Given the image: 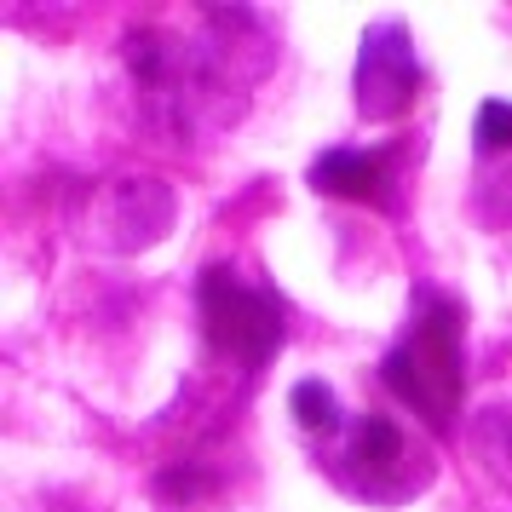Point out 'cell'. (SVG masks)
Listing matches in <instances>:
<instances>
[{
	"instance_id": "cell-7",
	"label": "cell",
	"mask_w": 512,
	"mask_h": 512,
	"mask_svg": "<svg viewBox=\"0 0 512 512\" xmlns=\"http://www.w3.org/2000/svg\"><path fill=\"white\" fill-rule=\"evenodd\" d=\"M127 70L139 75V87L173 98L179 75H185V64H179V41L162 35V29H133V35H127Z\"/></svg>"
},
{
	"instance_id": "cell-1",
	"label": "cell",
	"mask_w": 512,
	"mask_h": 512,
	"mask_svg": "<svg viewBox=\"0 0 512 512\" xmlns=\"http://www.w3.org/2000/svg\"><path fill=\"white\" fill-rule=\"evenodd\" d=\"M380 380L392 386L420 420H455L466 397V311L443 294H420V311L409 334L386 351Z\"/></svg>"
},
{
	"instance_id": "cell-6",
	"label": "cell",
	"mask_w": 512,
	"mask_h": 512,
	"mask_svg": "<svg viewBox=\"0 0 512 512\" xmlns=\"http://www.w3.org/2000/svg\"><path fill=\"white\" fill-rule=\"evenodd\" d=\"M403 455H409V443H403V426H397L392 415H363L357 426H351V438H346V466L351 472L386 478V472L403 466Z\"/></svg>"
},
{
	"instance_id": "cell-5",
	"label": "cell",
	"mask_w": 512,
	"mask_h": 512,
	"mask_svg": "<svg viewBox=\"0 0 512 512\" xmlns=\"http://www.w3.org/2000/svg\"><path fill=\"white\" fill-rule=\"evenodd\" d=\"M173 225V190L156 185V179H127V185L110 196V242L121 254H139L156 236H167Z\"/></svg>"
},
{
	"instance_id": "cell-9",
	"label": "cell",
	"mask_w": 512,
	"mask_h": 512,
	"mask_svg": "<svg viewBox=\"0 0 512 512\" xmlns=\"http://www.w3.org/2000/svg\"><path fill=\"white\" fill-rule=\"evenodd\" d=\"M472 144H478V150H512V98H484V104H478Z\"/></svg>"
},
{
	"instance_id": "cell-2",
	"label": "cell",
	"mask_w": 512,
	"mask_h": 512,
	"mask_svg": "<svg viewBox=\"0 0 512 512\" xmlns=\"http://www.w3.org/2000/svg\"><path fill=\"white\" fill-rule=\"evenodd\" d=\"M196 311H202L208 346L236 357L242 369H265L282 351V334H288L282 300L259 282H242L231 265H208L196 277Z\"/></svg>"
},
{
	"instance_id": "cell-3",
	"label": "cell",
	"mask_w": 512,
	"mask_h": 512,
	"mask_svg": "<svg viewBox=\"0 0 512 512\" xmlns=\"http://www.w3.org/2000/svg\"><path fill=\"white\" fill-rule=\"evenodd\" d=\"M420 58L409 41L403 18H380L363 29V47H357V75H351V98H357V116L363 121H392L403 116L420 98Z\"/></svg>"
},
{
	"instance_id": "cell-4",
	"label": "cell",
	"mask_w": 512,
	"mask_h": 512,
	"mask_svg": "<svg viewBox=\"0 0 512 512\" xmlns=\"http://www.w3.org/2000/svg\"><path fill=\"white\" fill-rule=\"evenodd\" d=\"M305 179H311V190H323V196H346V202L386 208V196H392V156L363 150V144H334V150H323L311 162Z\"/></svg>"
},
{
	"instance_id": "cell-8",
	"label": "cell",
	"mask_w": 512,
	"mask_h": 512,
	"mask_svg": "<svg viewBox=\"0 0 512 512\" xmlns=\"http://www.w3.org/2000/svg\"><path fill=\"white\" fill-rule=\"evenodd\" d=\"M288 409L300 420L305 432H340V397L328 392L323 380H294V392H288Z\"/></svg>"
},
{
	"instance_id": "cell-10",
	"label": "cell",
	"mask_w": 512,
	"mask_h": 512,
	"mask_svg": "<svg viewBox=\"0 0 512 512\" xmlns=\"http://www.w3.org/2000/svg\"><path fill=\"white\" fill-rule=\"evenodd\" d=\"M213 478L202 472V466H167V472H156V495L162 501H196V495H208Z\"/></svg>"
}]
</instances>
